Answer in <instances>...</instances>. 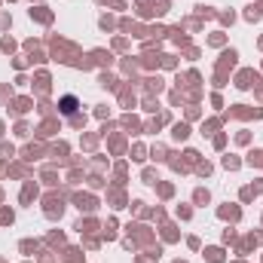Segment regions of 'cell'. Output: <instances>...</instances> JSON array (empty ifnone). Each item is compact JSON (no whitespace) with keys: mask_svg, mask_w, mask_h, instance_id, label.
<instances>
[{"mask_svg":"<svg viewBox=\"0 0 263 263\" xmlns=\"http://www.w3.org/2000/svg\"><path fill=\"white\" fill-rule=\"evenodd\" d=\"M62 104H65V114H67V117H70V114H73V104H77V101H73V98L67 95L65 101H62Z\"/></svg>","mask_w":263,"mask_h":263,"instance_id":"1","label":"cell"}]
</instances>
